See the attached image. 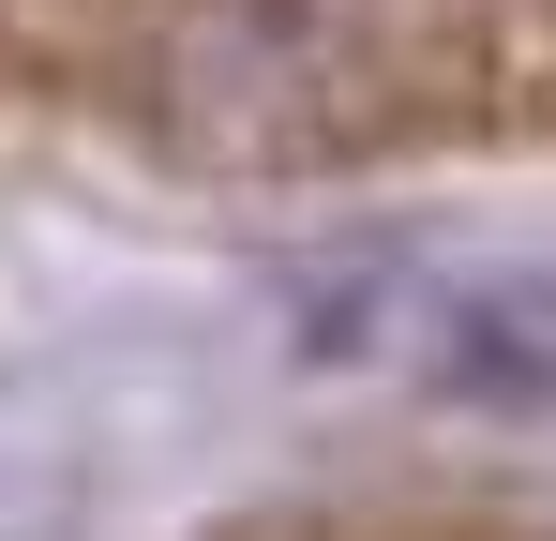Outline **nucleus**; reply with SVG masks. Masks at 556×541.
I'll use <instances>...</instances> for the list:
<instances>
[{
    "mask_svg": "<svg viewBox=\"0 0 556 541\" xmlns=\"http://www.w3.org/2000/svg\"><path fill=\"white\" fill-rule=\"evenodd\" d=\"M421 376L437 391H481V406H542L556 391V286L496 270V286H452L421 316Z\"/></svg>",
    "mask_w": 556,
    "mask_h": 541,
    "instance_id": "obj_1",
    "label": "nucleus"
}]
</instances>
